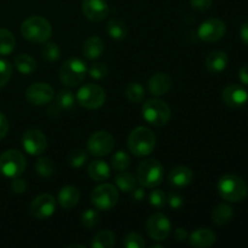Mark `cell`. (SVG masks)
I'll use <instances>...</instances> for the list:
<instances>
[{
    "label": "cell",
    "instance_id": "277c9868",
    "mask_svg": "<svg viewBox=\"0 0 248 248\" xmlns=\"http://www.w3.org/2000/svg\"><path fill=\"white\" fill-rule=\"evenodd\" d=\"M142 116L150 125L161 127L171 119V109L169 104L161 99H149L143 104Z\"/></svg>",
    "mask_w": 248,
    "mask_h": 248
},
{
    "label": "cell",
    "instance_id": "2e32d148",
    "mask_svg": "<svg viewBox=\"0 0 248 248\" xmlns=\"http://www.w3.org/2000/svg\"><path fill=\"white\" fill-rule=\"evenodd\" d=\"M75 96L69 90H63L56 96L55 102L48 108V115L55 118L63 113H72L75 109Z\"/></svg>",
    "mask_w": 248,
    "mask_h": 248
},
{
    "label": "cell",
    "instance_id": "9c48e42d",
    "mask_svg": "<svg viewBox=\"0 0 248 248\" xmlns=\"http://www.w3.org/2000/svg\"><path fill=\"white\" fill-rule=\"evenodd\" d=\"M77 102L86 109H98L106 102V91L101 86L94 84L84 85L77 93Z\"/></svg>",
    "mask_w": 248,
    "mask_h": 248
},
{
    "label": "cell",
    "instance_id": "ba28073f",
    "mask_svg": "<svg viewBox=\"0 0 248 248\" xmlns=\"http://www.w3.org/2000/svg\"><path fill=\"white\" fill-rule=\"evenodd\" d=\"M119 191L113 184L104 183L92 190L91 202L97 210L109 211L118 203Z\"/></svg>",
    "mask_w": 248,
    "mask_h": 248
},
{
    "label": "cell",
    "instance_id": "484cf974",
    "mask_svg": "<svg viewBox=\"0 0 248 248\" xmlns=\"http://www.w3.org/2000/svg\"><path fill=\"white\" fill-rule=\"evenodd\" d=\"M14 64L16 69L23 75H29L36 70V61L31 56L26 55V53L16 56L14 60Z\"/></svg>",
    "mask_w": 248,
    "mask_h": 248
},
{
    "label": "cell",
    "instance_id": "d590c367",
    "mask_svg": "<svg viewBox=\"0 0 248 248\" xmlns=\"http://www.w3.org/2000/svg\"><path fill=\"white\" fill-rule=\"evenodd\" d=\"M41 55L44 60L48 62H55L61 57V48L56 43H44L43 48H41Z\"/></svg>",
    "mask_w": 248,
    "mask_h": 248
},
{
    "label": "cell",
    "instance_id": "83f0119b",
    "mask_svg": "<svg viewBox=\"0 0 248 248\" xmlns=\"http://www.w3.org/2000/svg\"><path fill=\"white\" fill-rule=\"evenodd\" d=\"M232 217H234V211L232 206L227 203H220L212 211V220L217 225L228 224L232 219Z\"/></svg>",
    "mask_w": 248,
    "mask_h": 248
},
{
    "label": "cell",
    "instance_id": "1f68e13d",
    "mask_svg": "<svg viewBox=\"0 0 248 248\" xmlns=\"http://www.w3.org/2000/svg\"><path fill=\"white\" fill-rule=\"evenodd\" d=\"M125 94L127 99L133 103H140L145 96L144 87L140 84V82H130L126 86Z\"/></svg>",
    "mask_w": 248,
    "mask_h": 248
},
{
    "label": "cell",
    "instance_id": "836d02e7",
    "mask_svg": "<svg viewBox=\"0 0 248 248\" xmlns=\"http://www.w3.org/2000/svg\"><path fill=\"white\" fill-rule=\"evenodd\" d=\"M101 223V216L99 212L94 208H87L86 211H84L81 215V224L84 225L87 229H92V228L98 227V224Z\"/></svg>",
    "mask_w": 248,
    "mask_h": 248
},
{
    "label": "cell",
    "instance_id": "cb8c5ba5",
    "mask_svg": "<svg viewBox=\"0 0 248 248\" xmlns=\"http://www.w3.org/2000/svg\"><path fill=\"white\" fill-rule=\"evenodd\" d=\"M104 51V43L98 36H90L86 39L82 45V55L90 61L97 60L101 57V55Z\"/></svg>",
    "mask_w": 248,
    "mask_h": 248
},
{
    "label": "cell",
    "instance_id": "4316f807",
    "mask_svg": "<svg viewBox=\"0 0 248 248\" xmlns=\"http://www.w3.org/2000/svg\"><path fill=\"white\" fill-rule=\"evenodd\" d=\"M115 234L110 230H101L93 236L91 241L92 248H113L115 246Z\"/></svg>",
    "mask_w": 248,
    "mask_h": 248
},
{
    "label": "cell",
    "instance_id": "7dc6e473",
    "mask_svg": "<svg viewBox=\"0 0 248 248\" xmlns=\"http://www.w3.org/2000/svg\"><path fill=\"white\" fill-rule=\"evenodd\" d=\"M132 198L136 201H142L145 198V191L143 188H135L132 191Z\"/></svg>",
    "mask_w": 248,
    "mask_h": 248
},
{
    "label": "cell",
    "instance_id": "f6af8a7d",
    "mask_svg": "<svg viewBox=\"0 0 248 248\" xmlns=\"http://www.w3.org/2000/svg\"><path fill=\"white\" fill-rule=\"evenodd\" d=\"M9 132V121L4 114L0 111V140L5 137Z\"/></svg>",
    "mask_w": 248,
    "mask_h": 248
},
{
    "label": "cell",
    "instance_id": "8fae6325",
    "mask_svg": "<svg viewBox=\"0 0 248 248\" xmlns=\"http://www.w3.org/2000/svg\"><path fill=\"white\" fill-rule=\"evenodd\" d=\"M147 232L155 241H165L171 234V222L164 213H154L147 220Z\"/></svg>",
    "mask_w": 248,
    "mask_h": 248
},
{
    "label": "cell",
    "instance_id": "7a4b0ae2",
    "mask_svg": "<svg viewBox=\"0 0 248 248\" xmlns=\"http://www.w3.org/2000/svg\"><path fill=\"white\" fill-rule=\"evenodd\" d=\"M218 193L220 198L229 202H241L248 194L247 183L236 174H225L218 182Z\"/></svg>",
    "mask_w": 248,
    "mask_h": 248
},
{
    "label": "cell",
    "instance_id": "603a6c76",
    "mask_svg": "<svg viewBox=\"0 0 248 248\" xmlns=\"http://www.w3.org/2000/svg\"><path fill=\"white\" fill-rule=\"evenodd\" d=\"M80 193L78 188L73 186H63L58 193V202L64 210H70L79 203Z\"/></svg>",
    "mask_w": 248,
    "mask_h": 248
},
{
    "label": "cell",
    "instance_id": "4dcf8cb0",
    "mask_svg": "<svg viewBox=\"0 0 248 248\" xmlns=\"http://www.w3.org/2000/svg\"><path fill=\"white\" fill-rule=\"evenodd\" d=\"M16 47V39L15 35L7 29H0V55H10Z\"/></svg>",
    "mask_w": 248,
    "mask_h": 248
},
{
    "label": "cell",
    "instance_id": "d4e9b609",
    "mask_svg": "<svg viewBox=\"0 0 248 248\" xmlns=\"http://www.w3.org/2000/svg\"><path fill=\"white\" fill-rule=\"evenodd\" d=\"M89 176L96 182H104L110 177V167L103 160H93L87 167Z\"/></svg>",
    "mask_w": 248,
    "mask_h": 248
},
{
    "label": "cell",
    "instance_id": "f1b7e54d",
    "mask_svg": "<svg viewBox=\"0 0 248 248\" xmlns=\"http://www.w3.org/2000/svg\"><path fill=\"white\" fill-rule=\"evenodd\" d=\"M107 31L109 36L115 40H123L127 35V26L124 21L118 18H113L107 23Z\"/></svg>",
    "mask_w": 248,
    "mask_h": 248
},
{
    "label": "cell",
    "instance_id": "e0dca14e",
    "mask_svg": "<svg viewBox=\"0 0 248 248\" xmlns=\"http://www.w3.org/2000/svg\"><path fill=\"white\" fill-rule=\"evenodd\" d=\"M82 12L92 22H101L108 16L109 5L107 0H82Z\"/></svg>",
    "mask_w": 248,
    "mask_h": 248
},
{
    "label": "cell",
    "instance_id": "bcb514c9",
    "mask_svg": "<svg viewBox=\"0 0 248 248\" xmlns=\"http://www.w3.org/2000/svg\"><path fill=\"white\" fill-rule=\"evenodd\" d=\"M173 236L176 239V241L178 242H184L188 239V232L184 228H177L173 232Z\"/></svg>",
    "mask_w": 248,
    "mask_h": 248
},
{
    "label": "cell",
    "instance_id": "7bdbcfd3",
    "mask_svg": "<svg viewBox=\"0 0 248 248\" xmlns=\"http://www.w3.org/2000/svg\"><path fill=\"white\" fill-rule=\"evenodd\" d=\"M28 184L24 179L19 178V177H15L14 181L11 182V190L16 194H22L27 190Z\"/></svg>",
    "mask_w": 248,
    "mask_h": 248
},
{
    "label": "cell",
    "instance_id": "b9f144b4",
    "mask_svg": "<svg viewBox=\"0 0 248 248\" xmlns=\"http://www.w3.org/2000/svg\"><path fill=\"white\" fill-rule=\"evenodd\" d=\"M191 7L199 12H206L212 6L213 0H189Z\"/></svg>",
    "mask_w": 248,
    "mask_h": 248
},
{
    "label": "cell",
    "instance_id": "9a60e30c",
    "mask_svg": "<svg viewBox=\"0 0 248 248\" xmlns=\"http://www.w3.org/2000/svg\"><path fill=\"white\" fill-rule=\"evenodd\" d=\"M56 200L51 194H40L31 203L29 212L36 219H47L55 213Z\"/></svg>",
    "mask_w": 248,
    "mask_h": 248
},
{
    "label": "cell",
    "instance_id": "816d5d0a",
    "mask_svg": "<svg viewBox=\"0 0 248 248\" xmlns=\"http://www.w3.org/2000/svg\"><path fill=\"white\" fill-rule=\"evenodd\" d=\"M150 248H164V247H162L161 245H152Z\"/></svg>",
    "mask_w": 248,
    "mask_h": 248
},
{
    "label": "cell",
    "instance_id": "ffe728a7",
    "mask_svg": "<svg viewBox=\"0 0 248 248\" xmlns=\"http://www.w3.org/2000/svg\"><path fill=\"white\" fill-rule=\"evenodd\" d=\"M217 241V235L208 228H201V229L195 230L189 236V244L193 247L206 248L211 247Z\"/></svg>",
    "mask_w": 248,
    "mask_h": 248
},
{
    "label": "cell",
    "instance_id": "ab89813d",
    "mask_svg": "<svg viewBox=\"0 0 248 248\" xmlns=\"http://www.w3.org/2000/svg\"><path fill=\"white\" fill-rule=\"evenodd\" d=\"M12 75V65L9 61L0 58V89L9 82Z\"/></svg>",
    "mask_w": 248,
    "mask_h": 248
},
{
    "label": "cell",
    "instance_id": "681fc988",
    "mask_svg": "<svg viewBox=\"0 0 248 248\" xmlns=\"http://www.w3.org/2000/svg\"><path fill=\"white\" fill-rule=\"evenodd\" d=\"M240 36H241L242 41H244L246 45H248V22L241 26V29H240Z\"/></svg>",
    "mask_w": 248,
    "mask_h": 248
},
{
    "label": "cell",
    "instance_id": "ee69618b",
    "mask_svg": "<svg viewBox=\"0 0 248 248\" xmlns=\"http://www.w3.org/2000/svg\"><path fill=\"white\" fill-rule=\"evenodd\" d=\"M167 203L173 210H178L183 206V198L177 193H170V195L167 196Z\"/></svg>",
    "mask_w": 248,
    "mask_h": 248
},
{
    "label": "cell",
    "instance_id": "6da1fadb",
    "mask_svg": "<svg viewBox=\"0 0 248 248\" xmlns=\"http://www.w3.org/2000/svg\"><path fill=\"white\" fill-rule=\"evenodd\" d=\"M127 145L130 152L136 156H148L156 145V137L150 128L138 126L128 136Z\"/></svg>",
    "mask_w": 248,
    "mask_h": 248
},
{
    "label": "cell",
    "instance_id": "3957f363",
    "mask_svg": "<svg viewBox=\"0 0 248 248\" xmlns=\"http://www.w3.org/2000/svg\"><path fill=\"white\" fill-rule=\"evenodd\" d=\"M21 33L31 43L44 44L52 35V27L44 17L31 16L22 23Z\"/></svg>",
    "mask_w": 248,
    "mask_h": 248
},
{
    "label": "cell",
    "instance_id": "30bf717a",
    "mask_svg": "<svg viewBox=\"0 0 248 248\" xmlns=\"http://www.w3.org/2000/svg\"><path fill=\"white\" fill-rule=\"evenodd\" d=\"M115 147V140L107 131H97L87 140V150L94 156H106Z\"/></svg>",
    "mask_w": 248,
    "mask_h": 248
},
{
    "label": "cell",
    "instance_id": "8d00e7d4",
    "mask_svg": "<svg viewBox=\"0 0 248 248\" xmlns=\"http://www.w3.org/2000/svg\"><path fill=\"white\" fill-rule=\"evenodd\" d=\"M89 155L84 149H74L68 155V162L73 169H80L86 164Z\"/></svg>",
    "mask_w": 248,
    "mask_h": 248
},
{
    "label": "cell",
    "instance_id": "8992f818",
    "mask_svg": "<svg viewBox=\"0 0 248 248\" xmlns=\"http://www.w3.org/2000/svg\"><path fill=\"white\" fill-rule=\"evenodd\" d=\"M87 73V67L82 60L78 57H70L65 61L60 69V79L63 85L68 87H75L81 84Z\"/></svg>",
    "mask_w": 248,
    "mask_h": 248
},
{
    "label": "cell",
    "instance_id": "52a82bcc",
    "mask_svg": "<svg viewBox=\"0 0 248 248\" xmlns=\"http://www.w3.org/2000/svg\"><path fill=\"white\" fill-rule=\"evenodd\" d=\"M26 159L18 150L10 149L0 155V173L5 177H19L26 170Z\"/></svg>",
    "mask_w": 248,
    "mask_h": 248
},
{
    "label": "cell",
    "instance_id": "74e56055",
    "mask_svg": "<svg viewBox=\"0 0 248 248\" xmlns=\"http://www.w3.org/2000/svg\"><path fill=\"white\" fill-rule=\"evenodd\" d=\"M124 247L126 248H144L145 241L140 234L137 232H130L126 235V237L123 241Z\"/></svg>",
    "mask_w": 248,
    "mask_h": 248
},
{
    "label": "cell",
    "instance_id": "f35d334b",
    "mask_svg": "<svg viewBox=\"0 0 248 248\" xmlns=\"http://www.w3.org/2000/svg\"><path fill=\"white\" fill-rule=\"evenodd\" d=\"M149 203L155 208H162L167 203L166 194L160 189L152 190V193L149 194Z\"/></svg>",
    "mask_w": 248,
    "mask_h": 248
},
{
    "label": "cell",
    "instance_id": "d6986e66",
    "mask_svg": "<svg viewBox=\"0 0 248 248\" xmlns=\"http://www.w3.org/2000/svg\"><path fill=\"white\" fill-rule=\"evenodd\" d=\"M148 87L154 96H164L171 90L172 78L167 73H156L149 79Z\"/></svg>",
    "mask_w": 248,
    "mask_h": 248
},
{
    "label": "cell",
    "instance_id": "c3c4849f",
    "mask_svg": "<svg viewBox=\"0 0 248 248\" xmlns=\"http://www.w3.org/2000/svg\"><path fill=\"white\" fill-rule=\"evenodd\" d=\"M239 78H240V80H241L242 84L247 85V86H248V64L244 65V67L240 69Z\"/></svg>",
    "mask_w": 248,
    "mask_h": 248
},
{
    "label": "cell",
    "instance_id": "60d3db41",
    "mask_svg": "<svg viewBox=\"0 0 248 248\" xmlns=\"http://www.w3.org/2000/svg\"><path fill=\"white\" fill-rule=\"evenodd\" d=\"M108 67L104 63H94L90 67L89 74L92 79L94 80H102L108 75Z\"/></svg>",
    "mask_w": 248,
    "mask_h": 248
},
{
    "label": "cell",
    "instance_id": "e575fe53",
    "mask_svg": "<svg viewBox=\"0 0 248 248\" xmlns=\"http://www.w3.org/2000/svg\"><path fill=\"white\" fill-rule=\"evenodd\" d=\"M35 171L41 177H51L55 172V164L50 157H40L35 162Z\"/></svg>",
    "mask_w": 248,
    "mask_h": 248
},
{
    "label": "cell",
    "instance_id": "f546056e",
    "mask_svg": "<svg viewBox=\"0 0 248 248\" xmlns=\"http://www.w3.org/2000/svg\"><path fill=\"white\" fill-rule=\"evenodd\" d=\"M115 184L123 193H131L136 188L137 179L130 172L120 171V173L115 177Z\"/></svg>",
    "mask_w": 248,
    "mask_h": 248
},
{
    "label": "cell",
    "instance_id": "7402d4cb",
    "mask_svg": "<svg viewBox=\"0 0 248 248\" xmlns=\"http://www.w3.org/2000/svg\"><path fill=\"white\" fill-rule=\"evenodd\" d=\"M193 179V171L186 166H177L170 172L169 181L176 188L186 186Z\"/></svg>",
    "mask_w": 248,
    "mask_h": 248
},
{
    "label": "cell",
    "instance_id": "4fadbf2b",
    "mask_svg": "<svg viewBox=\"0 0 248 248\" xmlns=\"http://www.w3.org/2000/svg\"><path fill=\"white\" fill-rule=\"evenodd\" d=\"M26 98L33 106H46L55 98V91L45 82H35L31 85L26 91Z\"/></svg>",
    "mask_w": 248,
    "mask_h": 248
},
{
    "label": "cell",
    "instance_id": "44dd1931",
    "mask_svg": "<svg viewBox=\"0 0 248 248\" xmlns=\"http://www.w3.org/2000/svg\"><path fill=\"white\" fill-rule=\"evenodd\" d=\"M228 62H229V57H228L227 52L222 50L212 51L206 57V67H207L208 72L212 74L222 73L227 68Z\"/></svg>",
    "mask_w": 248,
    "mask_h": 248
},
{
    "label": "cell",
    "instance_id": "ac0fdd59",
    "mask_svg": "<svg viewBox=\"0 0 248 248\" xmlns=\"http://www.w3.org/2000/svg\"><path fill=\"white\" fill-rule=\"evenodd\" d=\"M223 101L230 108H241L248 101L247 90L241 85H229L223 91Z\"/></svg>",
    "mask_w": 248,
    "mask_h": 248
},
{
    "label": "cell",
    "instance_id": "7c38bea8",
    "mask_svg": "<svg viewBox=\"0 0 248 248\" xmlns=\"http://www.w3.org/2000/svg\"><path fill=\"white\" fill-rule=\"evenodd\" d=\"M227 33V26L219 18H208L200 24L198 29V35L201 40L206 43L219 41Z\"/></svg>",
    "mask_w": 248,
    "mask_h": 248
},
{
    "label": "cell",
    "instance_id": "d6a6232c",
    "mask_svg": "<svg viewBox=\"0 0 248 248\" xmlns=\"http://www.w3.org/2000/svg\"><path fill=\"white\" fill-rule=\"evenodd\" d=\"M131 165V157L124 150H119L111 157V166L114 167V170L116 171H126V170L130 167Z\"/></svg>",
    "mask_w": 248,
    "mask_h": 248
},
{
    "label": "cell",
    "instance_id": "5b68a950",
    "mask_svg": "<svg viewBox=\"0 0 248 248\" xmlns=\"http://www.w3.org/2000/svg\"><path fill=\"white\" fill-rule=\"evenodd\" d=\"M164 179V167L156 159L143 160L137 169V181L145 188H155Z\"/></svg>",
    "mask_w": 248,
    "mask_h": 248
},
{
    "label": "cell",
    "instance_id": "f907efd6",
    "mask_svg": "<svg viewBox=\"0 0 248 248\" xmlns=\"http://www.w3.org/2000/svg\"><path fill=\"white\" fill-rule=\"evenodd\" d=\"M74 247H80V248H85V246H82V245H72V246H69V248H74Z\"/></svg>",
    "mask_w": 248,
    "mask_h": 248
},
{
    "label": "cell",
    "instance_id": "5bb4252c",
    "mask_svg": "<svg viewBox=\"0 0 248 248\" xmlns=\"http://www.w3.org/2000/svg\"><path fill=\"white\" fill-rule=\"evenodd\" d=\"M22 144L29 155L38 156L45 152L47 147V140L40 130L31 128V130H27L22 136Z\"/></svg>",
    "mask_w": 248,
    "mask_h": 248
}]
</instances>
